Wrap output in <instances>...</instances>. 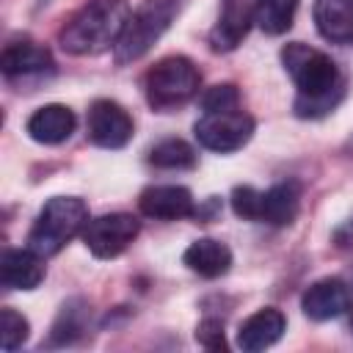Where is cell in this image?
<instances>
[{
    "label": "cell",
    "mask_w": 353,
    "mask_h": 353,
    "mask_svg": "<svg viewBox=\"0 0 353 353\" xmlns=\"http://www.w3.org/2000/svg\"><path fill=\"white\" fill-rule=\"evenodd\" d=\"M281 63L298 88L295 113L301 119L325 116L339 105L345 94V80L336 63L323 50H314L303 41H290L281 50Z\"/></svg>",
    "instance_id": "cell-1"
},
{
    "label": "cell",
    "mask_w": 353,
    "mask_h": 353,
    "mask_svg": "<svg viewBox=\"0 0 353 353\" xmlns=\"http://www.w3.org/2000/svg\"><path fill=\"white\" fill-rule=\"evenodd\" d=\"M127 19L130 6L124 0H91L61 28L58 41L69 55H99L119 44Z\"/></svg>",
    "instance_id": "cell-2"
},
{
    "label": "cell",
    "mask_w": 353,
    "mask_h": 353,
    "mask_svg": "<svg viewBox=\"0 0 353 353\" xmlns=\"http://www.w3.org/2000/svg\"><path fill=\"white\" fill-rule=\"evenodd\" d=\"M88 223V207L77 196H52L41 212L36 215L30 234H28V248H33L41 256L58 254L74 234H80Z\"/></svg>",
    "instance_id": "cell-3"
},
{
    "label": "cell",
    "mask_w": 353,
    "mask_h": 353,
    "mask_svg": "<svg viewBox=\"0 0 353 353\" xmlns=\"http://www.w3.org/2000/svg\"><path fill=\"white\" fill-rule=\"evenodd\" d=\"M201 74L185 55H168L146 72V102L154 110H174L199 94Z\"/></svg>",
    "instance_id": "cell-4"
},
{
    "label": "cell",
    "mask_w": 353,
    "mask_h": 353,
    "mask_svg": "<svg viewBox=\"0 0 353 353\" xmlns=\"http://www.w3.org/2000/svg\"><path fill=\"white\" fill-rule=\"evenodd\" d=\"M176 11H179V0H143L138 6V11L130 14L127 28H124L119 44L113 47L116 61L130 63V61L143 58L160 41V36L168 30Z\"/></svg>",
    "instance_id": "cell-5"
},
{
    "label": "cell",
    "mask_w": 353,
    "mask_h": 353,
    "mask_svg": "<svg viewBox=\"0 0 353 353\" xmlns=\"http://www.w3.org/2000/svg\"><path fill=\"white\" fill-rule=\"evenodd\" d=\"M193 135L204 149L218 152V154H229V152L243 149L251 141L254 119L240 108L201 113L199 121L193 124Z\"/></svg>",
    "instance_id": "cell-6"
},
{
    "label": "cell",
    "mask_w": 353,
    "mask_h": 353,
    "mask_svg": "<svg viewBox=\"0 0 353 353\" xmlns=\"http://www.w3.org/2000/svg\"><path fill=\"white\" fill-rule=\"evenodd\" d=\"M141 232V223L130 212H108L85 223L83 243L97 259H113L119 256Z\"/></svg>",
    "instance_id": "cell-7"
},
{
    "label": "cell",
    "mask_w": 353,
    "mask_h": 353,
    "mask_svg": "<svg viewBox=\"0 0 353 353\" xmlns=\"http://www.w3.org/2000/svg\"><path fill=\"white\" fill-rule=\"evenodd\" d=\"M88 138L102 149H121L132 138L130 113L113 99H97L88 108Z\"/></svg>",
    "instance_id": "cell-8"
},
{
    "label": "cell",
    "mask_w": 353,
    "mask_h": 353,
    "mask_svg": "<svg viewBox=\"0 0 353 353\" xmlns=\"http://www.w3.org/2000/svg\"><path fill=\"white\" fill-rule=\"evenodd\" d=\"M52 55L47 47H41L39 41L22 36L6 44L3 55H0V69L8 80H28V77H41L47 72H52Z\"/></svg>",
    "instance_id": "cell-9"
},
{
    "label": "cell",
    "mask_w": 353,
    "mask_h": 353,
    "mask_svg": "<svg viewBox=\"0 0 353 353\" xmlns=\"http://www.w3.org/2000/svg\"><path fill=\"white\" fill-rule=\"evenodd\" d=\"M251 25H254V3L251 0H221L218 22L210 33V47L215 52L234 50L245 39Z\"/></svg>",
    "instance_id": "cell-10"
},
{
    "label": "cell",
    "mask_w": 353,
    "mask_h": 353,
    "mask_svg": "<svg viewBox=\"0 0 353 353\" xmlns=\"http://www.w3.org/2000/svg\"><path fill=\"white\" fill-rule=\"evenodd\" d=\"M141 212L157 221H179L196 215L193 193L182 185H152L141 193Z\"/></svg>",
    "instance_id": "cell-11"
},
{
    "label": "cell",
    "mask_w": 353,
    "mask_h": 353,
    "mask_svg": "<svg viewBox=\"0 0 353 353\" xmlns=\"http://www.w3.org/2000/svg\"><path fill=\"white\" fill-rule=\"evenodd\" d=\"M347 306H350V290L342 279H320L301 298L303 314L309 320H317V323L345 314Z\"/></svg>",
    "instance_id": "cell-12"
},
{
    "label": "cell",
    "mask_w": 353,
    "mask_h": 353,
    "mask_svg": "<svg viewBox=\"0 0 353 353\" xmlns=\"http://www.w3.org/2000/svg\"><path fill=\"white\" fill-rule=\"evenodd\" d=\"M74 124H77L74 113L66 105L52 102V105H41L39 110H33V116L25 124V130L36 143L55 146V143L69 141V135L74 132Z\"/></svg>",
    "instance_id": "cell-13"
},
{
    "label": "cell",
    "mask_w": 353,
    "mask_h": 353,
    "mask_svg": "<svg viewBox=\"0 0 353 353\" xmlns=\"http://www.w3.org/2000/svg\"><path fill=\"white\" fill-rule=\"evenodd\" d=\"M0 279L8 290H36L44 279V256L33 248H8L0 259Z\"/></svg>",
    "instance_id": "cell-14"
},
{
    "label": "cell",
    "mask_w": 353,
    "mask_h": 353,
    "mask_svg": "<svg viewBox=\"0 0 353 353\" xmlns=\"http://www.w3.org/2000/svg\"><path fill=\"white\" fill-rule=\"evenodd\" d=\"M287 328V320L279 309L273 306H265L259 312H254L248 320H243L240 331H237V345L245 350V353H256V350H265L270 345H276L281 339Z\"/></svg>",
    "instance_id": "cell-15"
},
{
    "label": "cell",
    "mask_w": 353,
    "mask_h": 353,
    "mask_svg": "<svg viewBox=\"0 0 353 353\" xmlns=\"http://www.w3.org/2000/svg\"><path fill=\"white\" fill-rule=\"evenodd\" d=\"M314 25L323 39L353 44V0H314Z\"/></svg>",
    "instance_id": "cell-16"
},
{
    "label": "cell",
    "mask_w": 353,
    "mask_h": 353,
    "mask_svg": "<svg viewBox=\"0 0 353 353\" xmlns=\"http://www.w3.org/2000/svg\"><path fill=\"white\" fill-rule=\"evenodd\" d=\"M185 265L204 276V279H218L223 276L229 268H232V251L226 243L221 240H212V237H201V240H193L188 248H185Z\"/></svg>",
    "instance_id": "cell-17"
},
{
    "label": "cell",
    "mask_w": 353,
    "mask_h": 353,
    "mask_svg": "<svg viewBox=\"0 0 353 353\" xmlns=\"http://www.w3.org/2000/svg\"><path fill=\"white\" fill-rule=\"evenodd\" d=\"M301 210V188L298 182H279L268 190H262L259 204V221L270 226H290Z\"/></svg>",
    "instance_id": "cell-18"
},
{
    "label": "cell",
    "mask_w": 353,
    "mask_h": 353,
    "mask_svg": "<svg viewBox=\"0 0 353 353\" xmlns=\"http://www.w3.org/2000/svg\"><path fill=\"white\" fill-rule=\"evenodd\" d=\"M298 11V0H254V25L268 36L290 30Z\"/></svg>",
    "instance_id": "cell-19"
},
{
    "label": "cell",
    "mask_w": 353,
    "mask_h": 353,
    "mask_svg": "<svg viewBox=\"0 0 353 353\" xmlns=\"http://www.w3.org/2000/svg\"><path fill=\"white\" fill-rule=\"evenodd\" d=\"M149 163L157 168H193L196 165V152L190 143H185L182 138H165L160 143L152 146L149 152Z\"/></svg>",
    "instance_id": "cell-20"
},
{
    "label": "cell",
    "mask_w": 353,
    "mask_h": 353,
    "mask_svg": "<svg viewBox=\"0 0 353 353\" xmlns=\"http://www.w3.org/2000/svg\"><path fill=\"white\" fill-rule=\"evenodd\" d=\"M85 317H88V306L83 301H69L63 303L55 325H52V339L50 345H69L74 342L83 331H85Z\"/></svg>",
    "instance_id": "cell-21"
},
{
    "label": "cell",
    "mask_w": 353,
    "mask_h": 353,
    "mask_svg": "<svg viewBox=\"0 0 353 353\" xmlns=\"http://www.w3.org/2000/svg\"><path fill=\"white\" fill-rule=\"evenodd\" d=\"M28 334H30L28 320L17 309L6 306L0 312V345H3V350H17L28 339Z\"/></svg>",
    "instance_id": "cell-22"
},
{
    "label": "cell",
    "mask_w": 353,
    "mask_h": 353,
    "mask_svg": "<svg viewBox=\"0 0 353 353\" xmlns=\"http://www.w3.org/2000/svg\"><path fill=\"white\" fill-rule=\"evenodd\" d=\"M259 204H262V190L251 185H240L232 190V210L243 221H259Z\"/></svg>",
    "instance_id": "cell-23"
},
{
    "label": "cell",
    "mask_w": 353,
    "mask_h": 353,
    "mask_svg": "<svg viewBox=\"0 0 353 353\" xmlns=\"http://www.w3.org/2000/svg\"><path fill=\"white\" fill-rule=\"evenodd\" d=\"M232 108H240V94L232 83H221V85H212L204 97H201V110L204 113H215V110H232Z\"/></svg>",
    "instance_id": "cell-24"
},
{
    "label": "cell",
    "mask_w": 353,
    "mask_h": 353,
    "mask_svg": "<svg viewBox=\"0 0 353 353\" xmlns=\"http://www.w3.org/2000/svg\"><path fill=\"white\" fill-rule=\"evenodd\" d=\"M196 342L207 350H226V339H223V323L221 320H201L196 328Z\"/></svg>",
    "instance_id": "cell-25"
},
{
    "label": "cell",
    "mask_w": 353,
    "mask_h": 353,
    "mask_svg": "<svg viewBox=\"0 0 353 353\" xmlns=\"http://www.w3.org/2000/svg\"><path fill=\"white\" fill-rule=\"evenodd\" d=\"M331 240H334L339 248H353V215H350L347 221H342V223L334 229Z\"/></svg>",
    "instance_id": "cell-26"
}]
</instances>
